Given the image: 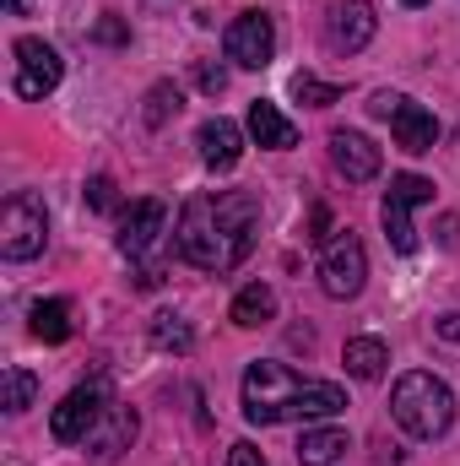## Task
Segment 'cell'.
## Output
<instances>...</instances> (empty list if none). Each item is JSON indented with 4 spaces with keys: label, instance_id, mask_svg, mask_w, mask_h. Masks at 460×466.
<instances>
[{
    "label": "cell",
    "instance_id": "21",
    "mask_svg": "<svg viewBox=\"0 0 460 466\" xmlns=\"http://www.w3.org/2000/svg\"><path fill=\"white\" fill-rule=\"evenodd\" d=\"M179 109H185V93H179L174 82H152V87H146V109H141V119H146V130H163Z\"/></svg>",
    "mask_w": 460,
    "mask_h": 466
},
{
    "label": "cell",
    "instance_id": "34",
    "mask_svg": "<svg viewBox=\"0 0 460 466\" xmlns=\"http://www.w3.org/2000/svg\"><path fill=\"white\" fill-rule=\"evenodd\" d=\"M401 5H406V11H423V5H428V0H401Z\"/></svg>",
    "mask_w": 460,
    "mask_h": 466
},
{
    "label": "cell",
    "instance_id": "26",
    "mask_svg": "<svg viewBox=\"0 0 460 466\" xmlns=\"http://www.w3.org/2000/svg\"><path fill=\"white\" fill-rule=\"evenodd\" d=\"M93 44H109V49L130 44V22H125V16H98V22H93Z\"/></svg>",
    "mask_w": 460,
    "mask_h": 466
},
{
    "label": "cell",
    "instance_id": "20",
    "mask_svg": "<svg viewBox=\"0 0 460 466\" xmlns=\"http://www.w3.org/2000/svg\"><path fill=\"white\" fill-rule=\"evenodd\" d=\"M27 320H33V337L49 342V348H60V342L71 337V304H65V299H38V304L27 309Z\"/></svg>",
    "mask_w": 460,
    "mask_h": 466
},
{
    "label": "cell",
    "instance_id": "3",
    "mask_svg": "<svg viewBox=\"0 0 460 466\" xmlns=\"http://www.w3.org/2000/svg\"><path fill=\"white\" fill-rule=\"evenodd\" d=\"M390 418L412 434V440H439L455 423V390L428 374V369H406L390 390Z\"/></svg>",
    "mask_w": 460,
    "mask_h": 466
},
{
    "label": "cell",
    "instance_id": "2",
    "mask_svg": "<svg viewBox=\"0 0 460 466\" xmlns=\"http://www.w3.org/2000/svg\"><path fill=\"white\" fill-rule=\"evenodd\" d=\"M346 407V390L331 380H304L298 369L276 358H255L244 369V418L271 429V423H320Z\"/></svg>",
    "mask_w": 460,
    "mask_h": 466
},
{
    "label": "cell",
    "instance_id": "4",
    "mask_svg": "<svg viewBox=\"0 0 460 466\" xmlns=\"http://www.w3.org/2000/svg\"><path fill=\"white\" fill-rule=\"evenodd\" d=\"M49 244V212L33 190H11L0 207V255L5 260H33Z\"/></svg>",
    "mask_w": 460,
    "mask_h": 466
},
{
    "label": "cell",
    "instance_id": "7",
    "mask_svg": "<svg viewBox=\"0 0 460 466\" xmlns=\"http://www.w3.org/2000/svg\"><path fill=\"white\" fill-rule=\"evenodd\" d=\"M363 282H368V249H363V238H357V233L331 238L325 255H320V293L336 299V304H346V299L363 293Z\"/></svg>",
    "mask_w": 460,
    "mask_h": 466
},
{
    "label": "cell",
    "instance_id": "24",
    "mask_svg": "<svg viewBox=\"0 0 460 466\" xmlns=\"http://www.w3.org/2000/svg\"><path fill=\"white\" fill-rule=\"evenodd\" d=\"M33 401H38V380H33L27 369H5V401H0V407H5L11 418H22Z\"/></svg>",
    "mask_w": 460,
    "mask_h": 466
},
{
    "label": "cell",
    "instance_id": "12",
    "mask_svg": "<svg viewBox=\"0 0 460 466\" xmlns=\"http://www.w3.org/2000/svg\"><path fill=\"white\" fill-rule=\"evenodd\" d=\"M331 163H336V174H342L346 185H368V179H379V168H385L379 147H374L363 130H331Z\"/></svg>",
    "mask_w": 460,
    "mask_h": 466
},
{
    "label": "cell",
    "instance_id": "27",
    "mask_svg": "<svg viewBox=\"0 0 460 466\" xmlns=\"http://www.w3.org/2000/svg\"><path fill=\"white\" fill-rule=\"evenodd\" d=\"M195 87H201V93H212V98H217V93H223V87H228V66H195Z\"/></svg>",
    "mask_w": 460,
    "mask_h": 466
},
{
    "label": "cell",
    "instance_id": "9",
    "mask_svg": "<svg viewBox=\"0 0 460 466\" xmlns=\"http://www.w3.org/2000/svg\"><path fill=\"white\" fill-rule=\"evenodd\" d=\"M223 49H228L233 66H244V71L271 66V55H276V22L265 11H238L228 22V33H223Z\"/></svg>",
    "mask_w": 460,
    "mask_h": 466
},
{
    "label": "cell",
    "instance_id": "6",
    "mask_svg": "<svg viewBox=\"0 0 460 466\" xmlns=\"http://www.w3.org/2000/svg\"><path fill=\"white\" fill-rule=\"evenodd\" d=\"M11 55H16V76H11V87H16V98H49L55 87H60V76H65V60H60V49L49 44V38H16L11 44Z\"/></svg>",
    "mask_w": 460,
    "mask_h": 466
},
{
    "label": "cell",
    "instance_id": "30",
    "mask_svg": "<svg viewBox=\"0 0 460 466\" xmlns=\"http://www.w3.org/2000/svg\"><path fill=\"white\" fill-rule=\"evenodd\" d=\"M395 104H401V93H374V104H368V109H374L379 119H390V115H395Z\"/></svg>",
    "mask_w": 460,
    "mask_h": 466
},
{
    "label": "cell",
    "instance_id": "14",
    "mask_svg": "<svg viewBox=\"0 0 460 466\" xmlns=\"http://www.w3.org/2000/svg\"><path fill=\"white\" fill-rule=\"evenodd\" d=\"M195 147H201V163H206L212 174H228V168H238V157H244V130H238L233 119L217 115L195 130Z\"/></svg>",
    "mask_w": 460,
    "mask_h": 466
},
{
    "label": "cell",
    "instance_id": "31",
    "mask_svg": "<svg viewBox=\"0 0 460 466\" xmlns=\"http://www.w3.org/2000/svg\"><path fill=\"white\" fill-rule=\"evenodd\" d=\"M439 244H445V249H455V244H460V218H455V212L439 223Z\"/></svg>",
    "mask_w": 460,
    "mask_h": 466
},
{
    "label": "cell",
    "instance_id": "17",
    "mask_svg": "<svg viewBox=\"0 0 460 466\" xmlns=\"http://www.w3.org/2000/svg\"><path fill=\"white\" fill-rule=\"evenodd\" d=\"M249 136H255L265 152H287V147H298V125L282 115L276 104H265V98L249 104Z\"/></svg>",
    "mask_w": 460,
    "mask_h": 466
},
{
    "label": "cell",
    "instance_id": "28",
    "mask_svg": "<svg viewBox=\"0 0 460 466\" xmlns=\"http://www.w3.org/2000/svg\"><path fill=\"white\" fill-rule=\"evenodd\" d=\"M228 466H271V461H265V456H260L249 440H238V445L228 451Z\"/></svg>",
    "mask_w": 460,
    "mask_h": 466
},
{
    "label": "cell",
    "instance_id": "19",
    "mask_svg": "<svg viewBox=\"0 0 460 466\" xmlns=\"http://www.w3.org/2000/svg\"><path fill=\"white\" fill-rule=\"evenodd\" d=\"M342 363H346L352 380H385V369H390V348H385L379 337H346Z\"/></svg>",
    "mask_w": 460,
    "mask_h": 466
},
{
    "label": "cell",
    "instance_id": "25",
    "mask_svg": "<svg viewBox=\"0 0 460 466\" xmlns=\"http://www.w3.org/2000/svg\"><path fill=\"white\" fill-rule=\"evenodd\" d=\"M82 196H87V212H115V207H119V196H115V179H109V174H93Z\"/></svg>",
    "mask_w": 460,
    "mask_h": 466
},
{
    "label": "cell",
    "instance_id": "15",
    "mask_svg": "<svg viewBox=\"0 0 460 466\" xmlns=\"http://www.w3.org/2000/svg\"><path fill=\"white\" fill-rule=\"evenodd\" d=\"M135 429H141L135 407H125V401H109L104 423L87 434V451H93L98 461H109V456H119V451H130V445H135Z\"/></svg>",
    "mask_w": 460,
    "mask_h": 466
},
{
    "label": "cell",
    "instance_id": "29",
    "mask_svg": "<svg viewBox=\"0 0 460 466\" xmlns=\"http://www.w3.org/2000/svg\"><path fill=\"white\" fill-rule=\"evenodd\" d=\"M434 331H439L445 342H455V348H460V309H450V315H439V320H434Z\"/></svg>",
    "mask_w": 460,
    "mask_h": 466
},
{
    "label": "cell",
    "instance_id": "1",
    "mask_svg": "<svg viewBox=\"0 0 460 466\" xmlns=\"http://www.w3.org/2000/svg\"><path fill=\"white\" fill-rule=\"evenodd\" d=\"M260 233V196L255 190H206L190 196L174 223V255L201 271H233Z\"/></svg>",
    "mask_w": 460,
    "mask_h": 466
},
{
    "label": "cell",
    "instance_id": "5",
    "mask_svg": "<svg viewBox=\"0 0 460 466\" xmlns=\"http://www.w3.org/2000/svg\"><path fill=\"white\" fill-rule=\"evenodd\" d=\"M417 207H434V179L423 174H395L385 201H379V223H385V238L395 255H412L417 249V228H412V212Z\"/></svg>",
    "mask_w": 460,
    "mask_h": 466
},
{
    "label": "cell",
    "instance_id": "23",
    "mask_svg": "<svg viewBox=\"0 0 460 466\" xmlns=\"http://www.w3.org/2000/svg\"><path fill=\"white\" fill-rule=\"evenodd\" d=\"M293 98H298L304 109H331V104H342V87H336V82H320V76H309V71H298V76H293Z\"/></svg>",
    "mask_w": 460,
    "mask_h": 466
},
{
    "label": "cell",
    "instance_id": "10",
    "mask_svg": "<svg viewBox=\"0 0 460 466\" xmlns=\"http://www.w3.org/2000/svg\"><path fill=\"white\" fill-rule=\"evenodd\" d=\"M379 33V16H374V0H336L331 16H325V44L336 55H357L368 49Z\"/></svg>",
    "mask_w": 460,
    "mask_h": 466
},
{
    "label": "cell",
    "instance_id": "33",
    "mask_svg": "<svg viewBox=\"0 0 460 466\" xmlns=\"http://www.w3.org/2000/svg\"><path fill=\"white\" fill-rule=\"evenodd\" d=\"M27 5L33 0H5V16H27Z\"/></svg>",
    "mask_w": 460,
    "mask_h": 466
},
{
    "label": "cell",
    "instance_id": "32",
    "mask_svg": "<svg viewBox=\"0 0 460 466\" xmlns=\"http://www.w3.org/2000/svg\"><path fill=\"white\" fill-rule=\"evenodd\" d=\"M325 228H331V212H325V207H315V228L304 233V238H309V244H325Z\"/></svg>",
    "mask_w": 460,
    "mask_h": 466
},
{
    "label": "cell",
    "instance_id": "18",
    "mask_svg": "<svg viewBox=\"0 0 460 466\" xmlns=\"http://www.w3.org/2000/svg\"><path fill=\"white\" fill-rule=\"evenodd\" d=\"M228 320H233V326H244V331H260V326H271V320H276V288H265V282H249V288H238V293H233Z\"/></svg>",
    "mask_w": 460,
    "mask_h": 466
},
{
    "label": "cell",
    "instance_id": "22",
    "mask_svg": "<svg viewBox=\"0 0 460 466\" xmlns=\"http://www.w3.org/2000/svg\"><path fill=\"white\" fill-rule=\"evenodd\" d=\"M152 348L157 352H195V331H190V320L185 315H157L152 320Z\"/></svg>",
    "mask_w": 460,
    "mask_h": 466
},
{
    "label": "cell",
    "instance_id": "11",
    "mask_svg": "<svg viewBox=\"0 0 460 466\" xmlns=\"http://www.w3.org/2000/svg\"><path fill=\"white\" fill-rule=\"evenodd\" d=\"M163 233H168V207L146 196V201H130V207H125L115 244H119V255H130V260H135V255H146Z\"/></svg>",
    "mask_w": 460,
    "mask_h": 466
},
{
    "label": "cell",
    "instance_id": "16",
    "mask_svg": "<svg viewBox=\"0 0 460 466\" xmlns=\"http://www.w3.org/2000/svg\"><path fill=\"white\" fill-rule=\"evenodd\" d=\"M352 451V434L342 423H309L298 434V466H336Z\"/></svg>",
    "mask_w": 460,
    "mask_h": 466
},
{
    "label": "cell",
    "instance_id": "8",
    "mask_svg": "<svg viewBox=\"0 0 460 466\" xmlns=\"http://www.w3.org/2000/svg\"><path fill=\"white\" fill-rule=\"evenodd\" d=\"M109 401H115L109 385H98V380H93V385H76V390L49 412V434H55L60 445H87V434L104 423Z\"/></svg>",
    "mask_w": 460,
    "mask_h": 466
},
{
    "label": "cell",
    "instance_id": "13",
    "mask_svg": "<svg viewBox=\"0 0 460 466\" xmlns=\"http://www.w3.org/2000/svg\"><path fill=\"white\" fill-rule=\"evenodd\" d=\"M390 136H395V147H401V152L423 157V152H434V147H439V119L428 115L417 98H406V93H401V104H395V115H390Z\"/></svg>",
    "mask_w": 460,
    "mask_h": 466
}]
</instances>
